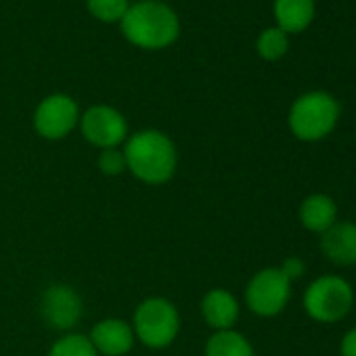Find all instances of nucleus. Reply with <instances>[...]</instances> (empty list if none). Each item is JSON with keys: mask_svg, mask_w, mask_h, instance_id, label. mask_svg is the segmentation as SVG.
<instances>
[{"mask_svg": "<svg viewBox=\"0 0 356 356\" xmlns=\"http://www.w3.org/2000/svg\"><path fill=\"white\" fill-rule=\"evenodd\" d=\"M321 250L325 258L337 266L356 264V225L335 222L321 235Z\"/></svg>", "mask_w": 356, "mask_h": 356, "instance_id": "11", "label": "nucleus"}, {"mask_svg": "<svg viewBox=\"0 0 356 356\" xmlns=\"http://www.w3.org/2000/svg\"><path fill=\"white\" fill-rule=\"evenodd\" d=\"M300 222L308 231L323 235L329 227H333L337 222V206H335V202L325 193L308 195L300 206Z\"/></svg>", "mask_w": 356, "mask_h": 356, "instance_id": "13", "label": "nucleus"}, {"mask_svg": "<svg viewBox=\"0 0 356 356\" xmlns=\"http://www.w3.org/2000/svg\"><path fill=\"white\" fill-rule=\"evenodd\" d=\"M122 32L128 42L145 51H159L176 42L181 22L176 13L159 0H143L128 7L122 17Z\"/></svg>", "mask_w": 356, "mask_h": 356, "instance_id": "2", "label": "nucleus"}, {"mask_svg": "<svg viewBox=\"0 0 356 356\" xmlns=\"http://www.w3.org/2000/svg\"><path fill=\"white\" fill-rule=\"evenodd\" d=\"M90 343L95 346L99 356H126L134 341V329L130 323H126L124 318H103L99 321L88 335Z\"/></svg>", "mask_w": 356, "mask_h": 356, "instance_id": "10", "label": "nucleus"}, {"mask_svg": "<svg viewBox=\"0 0 356 356\" xmlns=\"http://www.w3.org/2000/svg\"><path fill=\"white\" fill-rule=\"evenodd\" d=\"M352 285L337 275L318 277L304 291V310L316 323L341 321L352 310Z\"/></svg>", "mask_w": 356, "mask_h": 356, "instance_id": "5", "label": "nucleus"}, {"mask_svg": "<svg viewBox=\"0 0 356 356\" xmlns=\"http://www.w3.org/2000/svg\"><path fill=\"white\" fill-rule=\"evenodd\" d=\"M206 356H256V352L243 333L227 329L210 335L206 343Z\"/></svg>", "mask_w": 356, "mask_h": 356, "instance_id": "15", "label": "nucleus"}, {"mask_svg": "<svg viewBox=\"0 0 356 356\" xmlns=\"http://www.w3.org/2000/svg\"><path fill=\"white\" fill-rule=\"evenodd\" d=\"M80 124L78 103L67 95H51L34 111V128L47 140L65 138Z\"/></svg>", "mask_w": 356, "mask_h": 356, "instance_id": "8", "label": "nucleus"}, {"mask_svg": "<svg viewBox=\"0 0 356 356\" xmlns=\"http://www.w3.org/2000/svg\"><path fill=\"white\" fill-rule=\"evenodd\" d=\"M86 7L92 17L111 24V22H122L130 5L128 0H86Z\"/></svg>", "mask_w": 356, "mask_h": 356, "instance_id": "18", "label": "nucleus"}, {"mask_svg": "<svg viewBox=\"0 0 356 356\" xmlns=\"http://www.w3.org/2000/svg\"><path fill=\"white\" fill-rule=\"evenodd\" d=\"M80 130L84 138L103 149H115L128 138L126 118L111 105H92L80 115Z\"/></svg>", "mask_w": 356, "mask_h": 356, "instance_id": "7", "label": "nucleus"}, {"mask_svg": "<svg viewBox=\"0 0 356 356\" xmlns=\"http://www.w3.org/2000/svg\"><path fill=\"white\" fill-rule=\"evenodd\" d=\"M239 312L241 308H239L237 298L222 287L210 289L202 300V314L206 323L216 331L233 329L239 318Z\"/></svg>", "mask_w": 356, "mask_h": 356, "instance_id": "12", "label": "nucleus"}, {"mask_svg": "<svg viewBox=\"0 0 356 356\" xmlns=\"http://www.w3.org/2000/svg\"><path fill=\"white\" fill-rule=\"evenodd\" d=\"M42 318L49 327L67 331L82 318V300L70 285H51L40 300Z\"/></svg>", "mask_w": 356, "mask_h": 356, "instance_id": "9", "label": "nucleus"}, {"mask_svg": "<svg viewBox=\"0 0 356 356\" xmlns=\"http://www.w3.org/2000/svg\"><path fill=\"white\" fill-rule=\"evenodd\" d=\"M97 168L105 174V176H120L128 170L126 165V157L122 149H103L97 157Z\"/></svg>", "mask_w": 356, "mask_h": 356, "instance_id": "19", "label": "nucleus"}, {"mask_svg": "<svg viewBox=\"0 0 356 356\" xmlns=\"http://www.w3.org/2000/svg\"><path fill=\"white\" fill-rule=\"evenodd\" d=\"M314 15V0H275V17L279 28L287 32H302Z\"/></svg>", "mask_w": 356, "mask_h": 356, "instance_id": "14", "label": "nucleus"}, {"mask_svg": "<svg viewBox=\"0 0 356 356\" xmlns=\"http://www.w3.org/2000/svg\"><path fill=\"white\" fill-rule=\"evenodd\" d=\"M339 354L341 356H356V327L350 329L339 343Z\"/></svg>", "mask_w": 356, "mask_h": 356, "instance_id": "21", "label": "nucleus"}, {"mask_svg": "<svg viewBox=\"0 0 356 356\" xmlns=\"http://www.w3.org/2000/svg\"><path fill=\"white\" fill-rule=\"evenodd\" d=\"M128 172L145 185H163L176 172L178 153L174 140L161 130H138L124 143Z\"/></svg>", "mask_w": 356, "mask_h": 356, "instance_id": "1", "label": "nucleus"}, {"mask_svg": "<svg viewBox=\"0 0 356 356\" xmlns=\"http://www.w3.org/2000/svg\"><path fill=\"white\" fill-rule=\"evenodd\" d=\"M132 329L140 343L159 350L174 343L181 331V314L178 308L159 296L143 300L132 316Z\"/></svg>", "mask_w": 356, "mask_h": 356, "instance_id": "3", "label": "nucleus"}, {"mask_svg": "<svg viewBox=\"0 0 356 356\" xmlns=\"http://www.w3.org/2000/svg\"><path fill=\"white\" fill-rule=\"evenodd\" d=\"M49 356H99V354L86 335L67 333L51 346Z\"/></svg>", "mask_w": 356, "mask_h": 356, "instance_id": "16", "label": "nucleus"}, {"mask_svg": "<svg viewBox=\"0 0 356 356\" xmlns=\"http://www.w3.org/2000/svg\"><path fill=\"white\" fill-rule=\"evenodd\" d=\"M279 268H281V273H283L289 281H296V279L304 277V273H306V264H304V260L298 258V256L287 258Z\"/></svg>", "mask_w": 356, "mask_h": 356, "instance_id": "20", "label": "nucleus"}, {"mask_svg": "<svg viewBox=\"0 0 356 356\" xmlns=\"http://www.w3.org/2000/svg\"><path fill=\"white\" fill-rule=\"evenodd\" d=\"M291 298V281L279 266L258 270L245 287V304L258 316H277L285 310Z\"/></svg>", "mask_w": 356, "mask_h": 356, "instance_id": "6", "label": "nucleus"}, {"mask_svg": "<svg viewBox=\"0 0 356 356\" xmlns=\"http://www.w3.org/2000/svg\"><path fill=\"white\" fill-rule=\"evenodd\" d=\"M339 118L337 101L327 92H306L289 109V128L296 138L314 143L335 128Z\"/></svg>", "mask_w": 356, "mask_h": 356, "instance_id": "4", "label": "nucleus"}, {"mask_svg": "<svg viewBox=\"0 0 356 356\" xmlns=\"http://www.w3.org/2000/svg\"><path fill=\"white\" fill-rule=\"evenodd\" d=\"M258 55L266 61H277L287 53V34L281 28H268L258 38Z\"/></svg>", "mask_w": 356, "mask_h": 356, "instance_id": "17", "label": "nucleus"}]
</instances>
